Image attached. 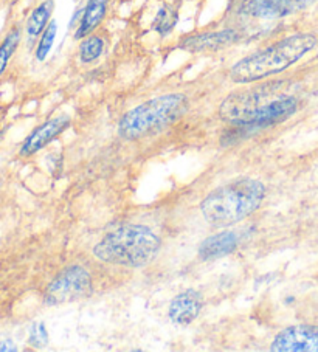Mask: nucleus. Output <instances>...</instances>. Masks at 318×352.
Masks as SVG:
<instances>
[{"label": "nucleus", "mask_w": 318, "mask_h": 352, "mask_svg": "<svg viewBox=\"0 0 318 352\" xmlns=\"http://www.w3.org/2000/svg\"><path fill=\"white\" fill-rule=\"evenodd\" d=\"M317 45L314 34L298 33L287 36L262 50L255 52L231 67L230 78L236 84H248L266 80L297 64Z\"/></svg>", "instance_id": "f257e3e1"}, {"label": "nucleus", "mask_w": 318, "mask_h": 352, "mask_svg": "<svg viewBox=\"0 0 318 352\" xmlns=\"http://www.w3.org/2000/svg\"><path fill=\"white\" fill-rule=\"evenodd\" d=\"M266 186L255 179H240L219 186L202 200L200 211L208 226L225 228L246 219L259 208Z\"/></svg>", "instance_id": "f03ea898"}, {"label": "nucleus", "mask_w": 318, "mask_h": 352, "mask_svg": "<svg viewBox=\"0 0 318 352\" xmlns=\"http://www.w3.org/2000/svg\"><path fill=\"white\" fill-rule=\"evenodd\" d=\"M162 241L145 226H125L107 233L94 248V254L103 263L143 267L152 263L160 252Z\"/></svg>", "instance_id": "7ed1b4c3"}, {"label": "nucleus", "mask_w": 318, "mask_h": 352, "mask_svg": "<svg viewBox=\"0 0 318 352\" xmlns=\"http://www.w3.org/2000/svg\"><path fill=\"white\" fill-rule=\"evenodd\" d=\"M188 101L182 94H168L145 101L120 120L118 132L127 140H137L173 123L187 111Z\"/></svg>", "instance_id": "20e7f679"}, {"label": "nucleus", "mask_w": 318, "mask_h": 352, "mask_svg": "<svg viewBox=\"0 0 318 352\" xmlns=\"http://www.w3.org/2000/svg\"><path fill=\"white\" fill-rule=\"evenodd\" d=\"M92 292V278L81 265H72L53 279L45 290V301L50 306L78 301Z\"/></svg>", "instance_id": "39448f33"}, {"label": "nucleus", "mask_w": 318, "mask_h": 352, "mask_svg": "<svg viewBox=\"0 0 318 352\" xmlns=\"http://www.w3.org/2000/svg\"><path fill=\"white\" fill-rule=\"evenodd\" d=\"M298 101L293 96H283V98L266 102L262 106H255L241 117H237L233 123L247 127H264L287 120L297 112Z\"/></svg>", "instance_id": "423d86ee"}, {"label": "nucleus", "mask_w": 318, "mask_h": 352, "mask_svg": "<svg viewBox=\"0 0 318 352\" xmlns=\"http://www.w3.org/2000/svg\"><path fill=\"white\" fill-rule=\"evenodd\" d=\"M317 0H241V13L256 19H279L314 5Z\"/></svg>", "instance_id": "0eeeda50"}, {"label": "nucleus", "mask_w": 318, "mask_h": 352, "mask_svg": "<svg viewBox=\"0 0 318 352\" xmlns=\"http://www.w3.org/2000/svg\"><path fill=\"white\" fill-rule=\"evenodd\" d=\"M273 352H318V326H290L281 331L271 344Z\"/></svg>", "instance_id": "6e6552de"}, {"label": "nucleus", "mask_w": 318, "mask_h": 352, "mask_svg": "<svg viewBox=\"0 0 318 352\" xmlns=\"http://www.w3.org/2000/svg\"><path fill=\"white\" fill-rule=\"evenodd\" d=\"M240 39V34L235 30H221V32H208L199 33L183 38L179 42V48L189 53H202V52H218L227 48Z\"/></svg>", "instance_id": "1a4fd4ad"}, {"label": "nucleus", "mask_w": 318, "mask_h": 352, "mask_svg": "<svg viewBox=\"0 0 318 352\" xmlns=\"http://www.w3.org/2000/svg\"><path fill=\"white\" fill-rule=\"evenodd\" d=\"M70 124V118L65 117H56L45 121L44 124H41L39 127L30 133V137L23 142L22 148H21V155H33L41 151L42 148H45L48 143L53 142L59 133H63L67 127Z\"/></svg>", "instance_id": "9d476101"}, {"label": "nucleus", "mask_w": 318, "mask_h": 352, "mask_svg": "<svg viewBox=\"0 0 318 352\" xmlns=\"http://www.w3.org/2000/svg\"><path fill=\"white\" fill-rule=\"evenodd\" d=\"M202 296L199 292L193 289H188L185 292H180L171 300L169 305V318L173 323L180 326H188L199 317L202 311Z\"/></svg>", "instance_id": "9b49d317"}, {"label": "nucleus", "mask_w": 318, "mask_h": 352, "mask_svg": "<svg viewBox=\"0 0 318 352\" xmlns=\"http://www.w3.org/2000/svg\"><path fill=\"white\" fill-rule=\"evenodd\" d=\"M237 247V234L233 232H224L213 234L206 238L199 245V256L202 259H218L222 256H227L231 252H235Z\"/></svg>", "instance_id": "f8f14e48"}, {"label": "nucleus", "mask_w": 318, "mask_h": 352, "mask_svg": "<svg viewBox=\"0 0 318 352\" xmlns=\"http://www.w3.org/2000/svg\"><path fill=\"white\" fill-rule=\"evenodd\" d=\"M107 3L109 0H89L84 8L81 22H79V27L75 33L76 39H84L85 36H89L98 25H100L104 16H106Z\"/></svg>", "instance_id": "ddd939ff"}, {"label": "nucleus", "mask_w": 318, "mask_h": 352, "mask_svg": "<svg viewBox=\"0 0 318 352\" xmlns=\"http://www.w3.org/2000/svg\"><path fill=\"white\" fill-rule=\"evenodd\" d=\"M52 13H53V0H45V2H42L39 7H36L33 10L32 16H30L27 21L28 38L34 39L44 32L48 25V21H50Z\"/></svg>", "instance_id": "4468645a"}, {"label": "nucleus", "mask_w": 318, "mask_h": 352, "mask_svg": "<svg viewBox=\"0 0 318 352\" xmlns=\"http://www.w3.org/2000/svg\"><path fill=\"white\" fill-rule=\"evenodd\" d=\"M177 19H179V10H177V7L171 3H165L158 10L156 19L152 22V28L160 36H168L174 30Z\"/></svg>", "instance_id": "2eb2a0df"}, {"label": "nucleus", "mask_w": 318, "mask_h": 352, "mask_svg": "<svg viewBox=\"0 0 318 352\" xmlns=\"http://www.w3.org/2000/svg\"><path fill=\"white\" fill-rule=\"evenodd\" d=\"M104 52V41L96 34H89L79 45V59L84 64H90L101 56Z\"/></svg>", "instance_id": "dca6fc26"}, {"label": "nucleus", "mask_w": 318, "mask_h": 352, "mask_svg": "<svg viewBox=\"0 0 318 352\" xmlns=\"http://www.w3.org/2000/svg\"><path fill=\"white\" fill-rule=\"evenodd\" d=\"M19 42H21V30L13 28L7 34V38H5L2 44H0V75H2L5 69H7L10 59L14 54Z\"/></svg>", "instance_id": "f3484780"}, {"label": "nucleus", "mask_w": 318, "mask_h": 352, "mask_svg": "<svg viewBox=\"0 0 318 352\" xmlns=\"http://www.w3.org/2000/svg\"><path fill=\"white\" fill-rule=\"evenodd\" d=\"M56 32H58L56 22L52 21L47 25V28L44 30V33H42V38L39 41L38 48H36V59L41 60V63L48 56V53H50L54 38H56Z\"/></svg>", "instance_id": "a211bd4d"}, {"label": "nucleus", "mask_w": 318, "mask_h": 352, "mask_svg": "<svg viewBox=\"0 0 318 352\" xmlns=\"http://www.w3.org/2000/svg\"><path fill=\"white\" fill-rule=\"evenodd\" d=\"M48 342V333L45 331V326L42 323H34L30 329V343L33 346H45Z\"/></svg>", "instance_id": "6ab92c4d"}, {"label": "nucleus", "mask_w": 318, "mask_h": 352, "mask_svg": "<svg viewBox=\"0 0 318 352\" xmlns=\"http://www.w3.org/2000/svg\"><path fill=\"white\" fill-rule=\"evenodd\" d=\"M14 352L17 351L16 344L11 342V340H5V342H0V352Z\"/></svg>", "instance_id": "aec40b11"}]
</instances>
